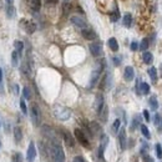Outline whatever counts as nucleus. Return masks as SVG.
<instances>
[{"instance_id": "52", "label": "nucleus", "mask_w": 162, "mask_h": 162, "mask_svg": "<svg viewBox=\"0 0 162 162\" xmlns=\"http://www.w3.org/2000/svg\"><path fill=\"white\" fill-rule=\"evenodd\" d=\"M0 125H1V123H0Z\"/></svg>"}, {"instance_id": "6", "label": "nucleus", "mask_w": 162, "mask_h": 162, "mask_svg": "<svg viewBox=\"0 0 162 162\" xmlns=\"http://www.w3.org/2000/svg\"><path fill=\"white\" fill-rule=\"evenodd\" d=\"M74 133H75L76 140L79 141V143H80L81 146H83V147H86V148L90 147V142H88V140H87V136H86L85 132L82 131V130H80V128H75Z\"/></svg>"}, {"instance_id": "48", "label": "nucleus", "mask_w": 162, "mask_h": 162, "mask_svg": "<svg viewBox=\"0 0 162 162\" xmlns=\"http://www.w3.org/2000/svg\"><path fill=\"white\" fill-rule=\"evenodd\" d=\"M11 162H18V158H16V157H14V158H13V161H11Z\"/></svg>"}, {"instance_id": "7", "label": "nucleus", "mask_w": 162, "mask_h": 162, "mask_svg": "<svg viewBox=\"0 0 162 162\" xmlns=\"http://www.w3.org/2000/svg\"><path fill=\"white\" fill-rule=\"evenodd\" d=\"M108 143V136L102 133L101 135V143H100V147H98V158L102 160L103 158V152H105V148Z\"/></svg>"}, {"instance_id": "21", "label": "nucleus", "mask_w": 162, "mask_h": 162, "mask_svg": "<svg viewBox=\"0 0 162 162\" xmlns=\"http://www.w3.org/2000/svg\"><path fill=\"white\" fill-rule=\"evenodd\" d=\"M14 48H15V51L19 54V56H21V53L24 50V43L20 40H15L14 41Z\"/></svg>"}, {"instance_id": "46", "label": "nucleus", "mask_w": 162, "mask_h": 162, "mask_svg": "<svg viewBox=\"0 0 162 162\" xmlns=\"http://www.w3.org/2000/svg\"><path fill=\"white\" fill-rule=\"evenodd\" d=\"M0 85H3V70L0 69Z\"/></svg>"}, {"instance_id": "16", "label": "nucleus", "mask_w": 162, "mask_h": 162, "mask_svg": "<svg viewBox=\"0 0 162 162\" xmlns=\"http://www.w3.org/2000/svg\"><path fill=\"white\" fill-rule=\"evenodd\" d=\"M28 5L33 11L38 13L41 8V0H28Z\"/></svg>"}, {"instance_id": "29", "label": "nucleus", "mask_w": 162, "mask_h": 162, "mask_svg": "<svg viewBox=\"0 0 162 162\" xmlns=\"http://www.w3.org/2000/svg\"><path fill=\"white\" fill-rule=\"evenodd\" d=\"M141 132H142V135L145 136L146 138H151V133H150V130L147 128V126L146 125H141Z\"/></svg>"}, {"instance_id": "45", "label": "nucleus", "mask_w": 162, "mask_h": 162, "mask_svg": "<svg viewBox=\"0 0 162 162\" xmlns=\"http://www.w3.org/2000/svg\"><path fill=\"white\" fill-rule=\"evenodd\" d=\"M13 90H14V92H15V95H18V93H19V85H14Z\"/></svg>"}, {"instance_id": "23", "label": "nucleus", "mask_w": 162, "mask_h": 162, "mask_svg": "<svg viewBox=\"0 0 162 162\" xmlns=\"http://www.w3.org/2000/svg\"><path fill=\"white\" fill-rule=\"evenodd\" d=\"M14 138L16 142H20L23 138V132H21V128H20L19 126H15L14 127Z\"/></svg>"}, {"instance_id": "32", "label": "nucleus", "mask_w": 162, "mask_h": 162, "mask_svg": "<svg viewBox=\"0 0 162 162\" xmlns=\"http://www.w3.org/2000/svg\"><path fill=\"white\" fill-rule=\"evenodd\" d=\"M120 126H121V120H120V118H116V120L113 121V123H112V131L116 133V132L118 131Z\"/></svg>"}, {"instance_id": "35", "label": "nucleus", "mask_w": 162, "mask_h": 162, "mask_svg": "<svg viewBox=\"0 0 162 162\" xmlns=\"http://www.w3.org/2000/svg\"><path fill=\"white\" fill-rule=\"evenodd\" d=\"M91 130H92V133H96V132H100L101 131V127L98 126L96 122H91Z\"/></svg>"}, {"instance_id": "30", "label": "nucleus", "mask_w": 162, "mask_h": 162, "mask_svg": "<svg viewBox=\"0 0 162 162\" xmlns=\"http://www.w3.org/2000/svg\"><path fill=\"white\" fill-rule=\"evenodd\" d=\"M23 98H25V100H30L31 98V92H30V88L28 86H25L23 88Z\"/></svg>"}, {"instance_id": "22", "label": "nucleus", "mask_w": 162, "mask_h": 162, "mask_svg": "<svg viewBox=\"0 0 162 162\" xmlns=\"http://www.w3.org/2000/svg\"><path fill=\"white\" fill-rule=\"evenodd\" d=\"M148 103H150L151 110H153V111H157V108H158V101H157V97H156V96H151V97H150V100H148Z\"/></svg>"}, {"instance_id": "34", "label": "nucleus", "mask_w": 162, "mask_h": 162, "mask_svg": "<svg viewBox=\"0 0 162 162\" xmlns=\"http://www.w3.org/2000/svg\"><path fill=\"white\" fill-rule=\"evenodd\" d=\"M20 108H21V112H23L24 115L28 113V107H26V103H25L24 98H21V100H20Z\"/></svg>"}, {"instance_id": "42", "label": "nucleus", "mask_w": 162, "mask_h": 162, "mask_svg": "<svg viewBox=\"0 0 162 162\" xmlns=\"http://www.w3.org/2000/svg\"><path fill=\"white\" fill-rule=\"evenodd\" d=\"M142 113H143V117H145V120L148 122V121H150V118H151V117H150V112L147 111V110H143V112H142Z\"/></svg>"}, {"instance_id": "4", "label": "nucleus", "mask_w": 162, "mask_h": 162, "mask_svg": "<svg viewBox=\"0 0 162 162\" xmlns=\"http://www.w3.org/2000/svg\"><path fill=\"white\" fill-rule=\"evenodd\" d=\"M54 115L56 118L61 120V121H66L71 116V111L69 108H66L64 106H55L54 107Z\"/></svg>"}, {"instance_id": "13", "label": "nucleus", "mask_w": 162, "mask_h": 162, "mask_svg": "<svg viewBox=\"0 0 162 162\" xmlns=\"http://www.w3.org/2000/svg\"><path fill=\"white\" fill-rule=\"evenodd\" d=\"M123 77L126 81H132L133 77H135V70L132 66H126L125 67V71H123Z\"/></svg>"}, {"instance_id": "3", "label": "nucleus", "mask_w": 162, "mask_h": 162, "mask_svg": "<svg viewBox=\"0 0 162 162\" xmlns=\"http://www.w3.org/2000/svg\"><path fill=\"white\" fill-rule=\"evenodd\" d=\"M103 67H105V60H100L96 62L95 67H93L92 70V74H91V77H90V82H88V87L92 88L93 86L96 85V82L98 80V77H100L101 72L103 71Z\"/></svg>"}, {"instance_id": "31", "label": "nucleus", "mask_w": 162, "mask_h": 162, "mask_svg": "<svg viewBox=\"0 0 162 162\" xmlns=\"http://www.w3.org/2000/svg\"><path fill=\"white\" fill-rule=\"evenodd\" d=\"M107 113H108V110H107V106H103L102 108V111L100 112V117L103 122H106L107 121Z\"/></svg>"}, {"instance_id": "2", "label": "nucleus", "mask_w": 162, "mask_h": 162, "mask_svg": "<svg viewBox=\"0 0 162 162\" xmlns=\"http://www.w3.org/2000/svg\"><path fill=\"white\" fill-rule=\"evenodd\" d=\"M50 153L55 162H65V153L59 141H54L50 143Z\"/></svg>"}, {"instance_id": "43", "label": "nucleus", "mask_w": 162, "mask_h": 162, "mask_svg": "<svg viewBox=\"0 0 162 162\" xmlns=\"http://www.w3.org/2000/svg\"><path fill=\"white\" fill-rule=\"evenodd\" d=\"M57 1H59V0H45V3L48 5H55V4H57Z\"/></svg>"}, {"instance_id": "51", "label": "nucleus", "mask_w": 162, "mask_h": 162, "mask_svg": "<svg viewBox=\"0 0 162 162\" xmlns=\"http://www.w3.org/2000/svg\"><path fill=\"white\" fill-rule=\"evenodd\" d=\"M65 1H66V3H67V1H69V0H65Z\"/></svg>"}, {"instance_id": "50", "label": "nucleus", "mask_w": 162, "mask_h": 162, "mask_svg": "<svg viewBox=\"0 0 162 162\" xmlns=\"http://www.w3.org/2000/svg\"><path fill=\"white\" fill-rule=\"evenodd\" d=\"M0 147H1V142H0Z\"/></svg>"}, {"instance_id": "44", "label": "nucleus", "mask_w": 162, "mask_h": 162, "mask_svg": "<svg viewBox=\"0 0 162 162\" xmlns=\"http://www.w3.org/2000/svg\"><path fill=\"white\" fill-rule=\"evenodd\" d=\"M72 162H85V161H83V158L81 157V156H76V157L72 160Z\"/></svg>"}, {"instance_id": "25", "label": "nucleus", "mask_w": 162, "mask_h": 162, "mask_svg": "<svg viewBox=\"0 0 162 162\" xmlns=\"http://www.w3.org/2000/svg\"><path fill=\"white\" fill-rule=\"evenodd\" d=\"M15 14H16V9H15L14 5H8V8H6V16L9 19H13L15 16Z\"/></svg>"}, {"instance_id": "15", "label": "nucleus", "mask_w": 162, "mask_h": 162, "mask_svg": "<svg viewBox=\"0 0 162 162\" xmlns=\"http://www.w3.org/2000/svg\"><path fill=\"white\" fill-rule=\"evenodd\" d=\"M81 34L86 40H95L96 39V33L91 29H83L81 31Z\"/></svg>"}, {"instance_id": "18", "label": "nucleus", "mask_w": 162, "mask_h": 162, "mask_svg": "<svg viewBox=\"0 0 162 162\" xmlns=\"http://www.w3.org/2000/svg\"><path fill=\"white\" fill-rule=\"evenodd\" d=\"M107 45H108V48L113 51V53L118 51V43H117V40L115 38H110L108 41H107Z\"/></svg>"}, {"instance_id": "12", "label": "nucleus", "mask_w": 162, "mask_h": 162, "mask_svg": "<svg viewBox=\"0 0 162 162\" xmlns=\"http://www.w3.org/2000/svg\"><path fill=\"white\" fill-rule=\"evenodd\" d=\"M21 24H24V29L28 34H33L36 30V25L34 21H30V20H21Z\"/></svg>"}, {"instance_id": "27", "label": "nucleus", "mask_w": 162, "mask_h": 162, "mask_svg": "<svg viewBox=\"0 0 162 162\" xmlns=\"http://www.w3.org/2000/svg\"><path fill=\"white\" fill-rule=\"evenodd\" d=\"M11 65L14 67H16L19 65V54L16 51H13L11 53Z\"/></svg>"}, {"instance_id": "28", "label": "nucleus", "mask_w": 162, "mask_h": 162, "mask_svg": "<svg viewBox=\"0 0 162 162\" xmlns=\"http://www.w3.org/2000/svg\"><path fill=\"white\" fill-rule=\"evenodd\" d=\"M148 45H150V41H148V39H147V38H145L142 41H141V44H140V48H138V49H140L141 51H143V53H145V51L147 50Z\"/></svg>"}, {"instance_id": "41", "label": "nucleus", "mask_w": 162, "mask_h": 162, "mask_svg": "<svg viewBox=\"0 0 162 162\" xmlns=\"http://www.w3.org/2000/svg\"><path fill=\"white\" fill-rule=\"evenodd\" d=\"M143 161H145V162H155V161H153V158L151 157L150 155H147V153H146V155L143 156Z\"/></svg>"}, {"instance_id": "9", "label": "nucleus", "mask_w": 162, "mask_h": 162, "mask_svg": "<svg viewBox=\"0 0 162 162\" xmlns=\"http://www.w3.org/2000/svg\"><path fill=\"white\" fill-rule=\"evenodd\" d=\"M88 49H90V53L92 54V56L98 57V56L102 55V46H101L100 43H92V44H90Z\"/></svg>"}, {"instance_id": "37", "label": "nucleus", "mask_w": 162, "mask_h": 162, "mask_svg": "<svg viewBox=\"0 0 162 162\" xmlns=\"http://www.w3.org/2000/svg\"><path fill=\"white\" fill-rule=\"evenodd\" d=\"M155 151H156V155H157V158H162V147H161L160 143L156 145Z\"/></svg>"}, {"instance_id": "39", "label": "nucleus", "mask_w": 162, "mask_h": 162, "mask_svg": "<svg viewBox=\"0 0 162 162\" xmlns=\"http://www.w3.org/2000/svg\"><path fill=\"white\" fill-rule=\"evenodd\" d=\"M112 61H113L115 66H118L120 64H121V57H120V56H113L112 57Z\"/></svg>"}, {"instance_id": "1", "label": "nucleus", "mask_w": 162, "mask_h": 162, "mask_svg": "<svg viewBox=\"0 0 162 162\" xmlns=\"http://www.w3.org/2000/svg\"><path fill=\"white\" fill-rule=\"evenodd\" d=\"M96 5H97V9L101 13H105L108 15H111L112 13L118 10L117 4L115 0H96Z\"/></svg>"}, {"instance_id": "49", "label": "nucleus", "mask_w": 162, "mask_h": 162, "mask_svg": "<svg viewBox=\"0 0 162 162\" xmlns=\"http://www.w3.org/2000/svg\"><path fill=\"white\" fill-rule=\"evenodd\" d=\"M161 76H162V65H161Z\"/></svg>"}, {"instance_id": "11", "label": "nucleus", "mask_w": 162, "mask_h": 162, "mask_svg": "<svg viewBox=\"0 0 162 162\" xmlns=\"http://www.w3.org/2000/svg\"><path fill=\"white\" fill-rule=\"evenodd\" d=\"M36 157V148H35V143L31 141L30 145H29V148H28V153H26V160L29 162H33Z\"/></svg>"}, {"instance_id": "5", "label": "nucleus", "mask_w": 162, "mask_h": 162, "mask_svg": "<svg viewBox=\"0 0 162 162\" xmlns=\"http://www.w3.org/2000/svg\"><path fill=\"white\" fill-rule=\"evenodd\" d=\"M30 115H31V121H33V123L35 126H39L41 123V111L36 103H33V105H31Z\"/></svg>"}, {"instance_id": "14", "label": "nucleus", "mask_w": 162, "mask_h": 162, "mask_svg": "<svg viewBox=\"0 0 162 162\" xmlns=\"http://www.w3.org/2000/svg\"><path fill=\"white\" fill-rule=\"evenodd\" d=\"M118 141H120V146H121V150L126 148V131L125 128H121L118 132Z\"/></svg>"}, {"instance_id": "38", "label": "nucleus", "mask_w": 162, "mask_h": 162, "mask_svg": "<svg viewBox=\"0 0 162 162\" xmlns=\"http://www.w3.org/2000/svg\"><path fill=\"white\" fill-rule=\"evenodd\" d=\"M62 10H64V14H69L70 13V10H71V4L69 3H65L64 5H62Z\"/></svg>"}, {"instance_id": "24", "label": "nucleus", "mask_w": 162, "mask_h": 162, "mask_svg": "<svg viewBox=\"0 0 162 162\" xmlns=\"http://www.w3.org/2000/svg\"><path fill=\"white\" fill-rule=\"evenodd\" d=\"M140 92L141 95H147L150 92V85L147 82H140Z\"/></svg>"}, {"instance_id": "10", "label": "nucleus", "mask_w": 162, "mask_h": 162, "mask_svg": "<svg viewBox=\"0 0 162 162\" xmlns=\"http://www.w3.org/2000/svg\"><path fill=\"white\" fill-rule=\"evenodd\" d=\"M103 106H105V98H103V96L101 93H97L96 98H95V110L98 115H100V112L102 111Z\"/></svg>"}, {"instance_id": "26", "label": "nucleus", "mask_w": 162, "mask_h": 162, "mask_svg": "<svg viewBox=\"0 0 162 162\" xmlns=\"http://www.w3.org/2000/svg\"><path fill=\"white\" fill-rule=\"evenodd\" d=\"M148 75L151 77V80H152V82H157V70H156V67H150V70H148Z\"/></svg>"}, {"instance_id": "47", "label": "nucleus", "mask_w": 162, "mask_h": 162, "mask_svg": "<svg viewBox=\"0 0 162 162\" xmlns=\"http://www.w3.org/2000/svg\"><path fill=\"white\" fill-rule=\"evenodd\" d=\"M5 1H6L9 5H11V3H13V0H5Z\"/></svg>"}, {"instance_id": "8", "label": "nucleus", "mask_w": 162, "mask_h": 162, "mask_svg": "<svg viewBox=\"0 0 162 162\" xmlns=\"http://www.w3.org/2000/svg\"><path fill=\"white\" fill-rule=\"evenodd\" d=\"M71 23L75 25V26L80 28V29H87V23L85 19H82L81 16H77V15H75V16H71Z\"/></svg>"}, {"instance_id": "40", "label": "nucleus", "mask_w": 162, "mask_h": 162, "mask_svg": "<svg viewBox=\"0 0 162 162\" xmlns=\"http://www.w3.org/2000/svg\"><path fill=\"white\" fill-rule=\"evenodd\" d=\"M138 48H140V45H138L137 41H132V43H131V50H132V51H136Z\"/></svg>"}, {"instance_id": "17", "label": "nucleus", "mask_w": 162, "mask_h": 162, "mask_svg": "<svg viewBox=\"0 0 162 162\" xmlns=\"http://www.w3.org/2000/svg\"><path fill=\"white\" fill-rule=\"evenodd\" d=\"M64 141H65V143L66 146H69V147H74L75 146V141H74V137L71 136V133L69 131H64Z\"/></svg>"}, {"instance_id": "33", "label": "nucleus", "mask_w": 162, "mask_h": 162, "mask_svg": "<svg viewBox=\"0 0 162 162\" xmlns=\"http://www.w3.org/2000/svg\"><path fill=\"white\" fill-rule=\"evenodd\" d=\"M155 125L156 126H158V130H162V118H161V116L158 113H156L155 115Z\"/></svg>"}, {"instance_id": "36", "label": "nucleus", "mask_w": 162, "mask_h": 162, "mask_svg": "<svg viewBox=\"0 0 162 162\" xmlns=\"http://www.w3.org/2000/svg\"><path fill=\"white\" fill-rule=\"evenodd\" d=\"M118 19H120V11H118V10L110 15V20H111V21H113V23H115V21H117Z\"/></svg>"}, {"instance_id": "19", "label": "nucleus", "mask_w": 162, "mask_h": 162, "mask_svg": "<svg viewBox=\"0 0 162 162\" xmlns=\"http://www.w3.org/2000/svg\"><path fill=\"white\" fill-rule=\"evenodd\" d=\"M122 24H123V26H126V28H130V26L132 25V15L130 14V13H127V14L123 15Z\"/></svg>"}, {"instance_id": "20", "label": "nucleus", "mask_w": 162, "mask_h": 162, "mask_svg": "<svg viewBox=\"0 0 162 162\" xmlns=\"http://www.w3.org/2000/svg\"><path fill=\"white\" fill-rule=\"evenodd\" d=\"M142 60L145 64H147V65H151L152 64V61H153V55L148 53V51H145V53L142 54Z\"/></svg>"}]
</instances>
